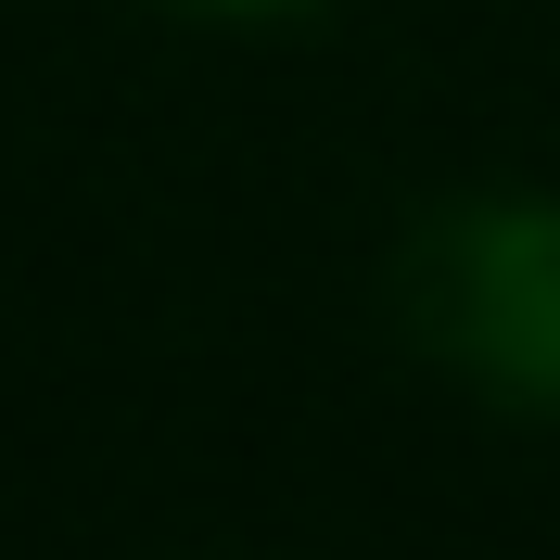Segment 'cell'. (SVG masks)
<instances>
[{"label":"cell","mask_w":560,"mask_h":560,"mask_svg":"<svg viewBox=\"0 0 560 560\" xmlns=\"http://www.w3.org/2000/svg\"><path fill=\"white\" fill-rule=\"evenodd\" d=\"M140 13H178V26H306L331 0H140Z\"/></svg>","instance_id":"7a4b0ae2"},{"label":"cell","mask_w":560,"mask_h":560,"mask_svg":"<svg viewBox=\"0 0 560 560\" xmlns=\"http://www.w3.org/2000/svg\"><path fill=\"white\" fill-rule=\"evenodd\" d=\"M383 306L433 383L560 433V178H471L395 230Z\"/></svg>","instance_id":"6da1fadb"}]
</instances>
